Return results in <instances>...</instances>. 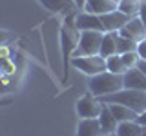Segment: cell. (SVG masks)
Masks as SVG:
<instances>
[{"mask_svg": "<svg viewBox=\"0 0 146 136\" xmlns=\"http://www.w3.org/2000/svg\"><path fill=\"white\" fill-rule=\"evenodd\" d=\"M130 51H137V42L131 40V38H126V36L119 35V38H117V53L124 54V53H130Z\"/></svg>", "mask_w": 146, "mask_h": 136, "instance_id": "cell-19", "label": "cell"}, {"mask_svg": "<svg viewBox=\"0 0 146 136\" xmlns=\"http://www.w3.org/2000/svg\"><path fill=\"white\" fill-rule=\"evenodd\" d=\"M143 129H144V127L141 125L137 120L121 122L119 127H117L115 136H143Z\"/></svg>", "mask_w": 146, "mask_h": 136, "instance_id": "cell-16", "label": "cell"}, {"mask_svg": "<svg viewBox=\"0 0 146 136\" xmlns=\"http://www.w3.org/2000/svg\"><path fill=\"white\" fill-rule=\"evenodd\" d=\"M104 33L102 31H80L79 33V45H77L73 58L86 56V54H99L102 45Z\"/></svg>", "mask_w": 146, "mask_h": 136, "instance_id": "cell-3", "label": "cell"}, {"mask_svg": "<svg viewBox=\"0 0 146 136\" xmlns=\"http://www.w3.org/2000/svg\"><path fill=\"white\" fill-rule=\"evenodd\" d=\"M75 111L79 118H99L100 111H102V102H100V98H97L95 94H91L88 91L77 100Z\"/></svg>", "mask_w": 146, "mask_h": 136, "instance_id": "cell-5", "label": "cell"}, {"mask_svg": "<svg viewBox=\"0 0 146 136\" xmlns=\"http://www.w3.org/2000/svg\"><path fill=\"white\" fill-rule=\"evenodd\" d=\"M115 9H117L115 0H86L82 11L91 13V15H106V13L115 11Z\"/></svg>", "mask_w": 146, "mask_h": 136, "instance_id": "cell-13", "label": "cell"}, {"mask_svg": "<svg viewBox=\"0 0 146 136\" xmlns=\"http://www.w3.org/2000/svg\"><path fill=\"white\" fill-rule=\"evenodd\" d=\"M75 26L79 31H102L104 33V26L100 20V15H91V13L82 11L75 16Z\"/></svg>", "mask_w": 146, "mask_h": 136, "instance_id": "cell-7", "label": "cell"}, {"mask_svg": "<svg viewBox=\"0 0 146 136\" xmlns=\"http://www.w3.org/2000/svg\"><path fill=\"white\" fill-rule=\"evenodd\" d=\"M137 54L141 56V60H146V38L137 42Z\"/></svg>", "mask_w": 146, "mask_h": 136, "instance_id": "cell-21", "label": "cell"}, {"mask_svg": "<svg viewBox=\"0 0 146 136\" xmlns=\"http://www.w3.org/2000/svg\"><path fill=\"white\" fill-rule=\"evenodd\" d=\"M75 136H104L99 118H80Z\"/></svg>", "mask_w": 146, "mask_h": 136, "instance_id": "cell-12", "label": "cell"}, {"mask_svg": "<svg viewBox=\"0 0 146 136\" xmlns=\"http://www.w3.org/2000/svg\"><path fill=\"white\" fill-rule=\"evenodd\" d=\"M119 35L126 36V38H131V40H135V42H141V40L146 38V27H144L143 20H141L139 16H131L130 20H128V24L119 31Z\"/></svg>", "mask_w": 146, "mask_h": 136, "instance_id": "cell-8", "label": "cell"}, {"mask_svg": "<svg viewBox=\"0 0 146 136\" xmlns=\"http://www.w3.org/2000/svg\"><path fill=\"white\" fill-rule=\"evenodd\" d=\"M106 67H108L110 73H117V75H124L128 71V67L124 65L121 54H113V56L106 58Z\"/></svg>", "mask_w": 146, "mask_h": 136, "instance_id": "cell-18", "label": "cell"}, {"mask_svg": "<svg viewBox=\"0 0 146 136\" xmlns=\"http://www.w3.org/2000/svg\"><path fill=\"white\" fill-rule=\"evenodd\" d=\"M100 102L104 103H122L131 109H135L137 112H143L146 109V93L137 89H121L113 94H106L100 98Z\"/></svg>", "mask_w": 146, "mask_h": 136, "instance_id": "cell-2", "label": "cell"}, {"mask_svg": "<svg viewBox=\"0 0 146 136\" xmlns=\"http://www.w3.org/2000/svg\"><path fill=\"white\" fill-rule=\"evenodd\" d=\"M122 56V62H124V65L128 69H131V67H137V63L141 62V56L137 54V51H130V53H124L121 54Z\"/></svg>", "mask_w": 146, "mask_h": 136, "instance_id": "cell-20", "label": "cell"}, {"mask_svg": "<svg viewBox=\"0 0 146 136\" xmlns=\"http://www.w3.org/2000/svg\"><path fill=\"white\" fill-rule=\"evenodd\" d=\"M99 124H100V127H102L104 136H115L119 122H117V118L113 116L110 105L104 103V102H102V111H100V114H99Z\"/></svg>", "mask_w": 146, "mask_h": 136, "instance_id": "cell-9", "label": "cell"}, {"mask_svg": "<svg viewBox=\"0 0 146 136\" xmlns=\"http://www.w3.org/2000/svg\"><path fill=\"white\" fill-rule=\"evenodd\" d=\"M75 4H77V7H79V9H84L86 0H75Z\"/></svg>", "mask_w": 146, "mask_h": 136, "instance_id": "cell-24", "label": "cell"}, {"mask_svg": "<svg viewBox=\"0 0 146 136\" xmlns=\"http://www.w3.org/2000/svg\"><path fill=\"white\" fill-rule=\"evenodd\" d=\"M139 18L143 20V24L146 27V0H141V9H139Z\"/></svg>", "mask_w": 146, "mask_h": 136, "instance_id": "cell-22", "label": "cell"}, {"mask_svg": "<svg viewBox=\"0 0 146 136\" xmlns=\"http://www.w3.org/2000/svg\"><path fill=\"white\" fill-rule=\"evenodd\" d=\"M137 122H139V124L143 125V127H146V109H144V111L139 114V118H137Z\"/></svg>", "mask_w": 146, "mask_h": 136, "instance_id": "cell-23", "label": "cell"}, {"mask_svg": "<svg viewBox=\"0 0 146 136\" xmlns=\"http://www.w3.org/2000/svg\"><path fill=\"white\" fill-rule=\"evenodd\" d=\"M121 89H124V75L104 71L100 75L90 76L88 80V91L91 94H95L97 98H102L106 94H113Z\"/></svg>", "mask_w": 146, "mask_h": 136, "instance_id": "cell-1", "label": "cell"}, {"mask_svg": "<svg viewBox=\"0 0 146 136\" xmlns=\"http://www.w3.org/2000/svg\"><path fill=\"white\" fill-rule=\"evenodd\" d=\"M124 87L126 89H137L146 93V75L139 67H131L124 73Z\"/></svg>", "mask_w": 146, "mask_h": 136, "instance_id": "cell-10", "label": "cell"}, {"mask_svg": "<svg viewBox=\"0 0 146 136\" xmlns=\"http://www.w3.org/2000/svg\"><path fill=\"white\" fill-rule=\"evenodd\" d=\"M117 38H119V33H104L100 53H99L100 56L110 58V56H113V54H119L117 53Z\"/></svg>", "mask_w": 146, "mask_h": 136, "instance_id": "cell-15", "label": "cell"}, {"mask_svg": "<svg viewBox=\"0 0 146 136\" xmlns=\"http://www.w3.org/2000/svg\"><path fill=\"white\" fill-rule=\"evenodd\" d=\"M130 18L131 16L121 13L119 9L110 11V13H106V15H100V20H102V26H104V33H119V31L128 24Z\"/></svg>", "mask_w": 146, "mask_h": 136, "instance_id": "cell-6", "label": "cell"}, {"mask_svg": "<svg viewBox=\"0 0 146 136\" xmlns=\"http://www.w3.org/2000/svg\"><path fill=\"white\" fill-rule=\"evenodd\" d=\"M38 4L51 13H79L75 0H38Z\"/></svg>", "mask_w": 146, "mask_h": 136, "instance_id": "cell-11", "label": "cell"}, {"mask_svg": "<svg viewBox=\"0 0 146 136\" xmlns=\"http://www.w3.org/2000/svg\"><path fill=\"white\" fill-rule=\"evenodd\" d=\"M110 109H111L113 116L117 118V122H130V120H137L141 112H137L135 109L128 107V105H122V103H108Z\"/></svg>", "mask_w": 146, "mask_h": 136, "instance_id": "cell-14", "label": "cell"}, {"mask_svg": "<svg viewBox=\"0 0 146 136\" xmlns=\"http://www.w3.org/2000/svg\"><path fill=\"white\" fill-rule=\"evenodd\" d=\"M117 9L128 16H139L141 9V0H121L117 4Z\"/></svg>", "mask_w": 146, "mask_h": 136, "instance_id": "cell-17", "label": "cell"}, {"mask_svg": "<svg viewBox=\"0 0 146 136\" xmlns=\"http://www.w3.org/2000/svg\"><path fill=\"white\" fill-rule=\"evenodd\" d=\"M115 2H117V4H119V2H121V0H115Z\"/></svg>", "mask_w": 146, "mask_h": 136, "instance_id": "cell-25", "label": "cell"}, {"mask_svg": "<svg viewBox=\"0 0 146 136\" xmlns=\"http://www.w3.org/2000/svg\"><path fill=\"white\" fill-rule=\"evenodd\" d=\"M71 65L75 69H79L80 73L88 76H95L100 73L108 71L106 67V58L100 56V54H86V56H75L71 58Z\"/></svg>", "mask_w": 146, "mask_h": 136, "instance_id": "cell-4", "label": "cell"}]
</instances>
